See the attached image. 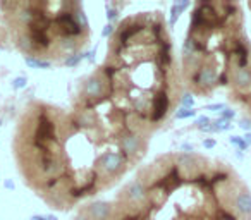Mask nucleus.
I'll list each match as a JSON object with an SVG mask.
<instances>
[{"mask_svg":"<svg viewBox=\"0 0 251 220\" xmlns=\"http://www.w3.org/2000/svg\"><path fill=\"white\" fill-rule=\"evenodd\" d=\"M148 148L150 140L121 133L91 110L45 100L23 107L11 140L23 184L57 212H71L117 186Z\"/></svg>","mask_w":251,"mask_h":220,"instance_id":"nucleus-1","label":"nucleus"},{"mask_svg":"<svg viewBox=\"0 0 251 220\" xmlns=\"http://www.w3.org/2000/svg\"><path fill=\"white\" fill-rule=\"evenodd\" d=\"M182 98L164 12L143 11L112 29L103 60L79 81L71 105L91 110L121 133L151 140Z\"/></svg>","mask_w":251,"mask_h":220,"instance_id":"nucleus-2","label":"nucleus"},{"mask_svg":"<svg viewBox=\"0 0 251 220\" xmlns=\"http://www.w3.org/2000/svg\"><path fill=\"white\" fill-rule=\"evenodd\" d=\"M91 43V26L81 2L7 0L0 2V49L26 60L66 66Z\"/></svg>","mask_w":251,"mask_h":220,"instance_id":"nucleus-3","label":"nucleus"},{"mask_svg":"<svg viewBox=\"0 0 251 220\" xmlns=\"http://www.w3.org/2000/svg\"><path fill=\"white\" fill-rule=\"evenodd\" d=\"M73 220H147L140 203L121 188L112 199H98L81 205Z\"/></svg>","mask_w":251,"mask_h":220,"instance_id":"nucleus-4","label":"nucleus"},{"mask_svg":"<svg viewBox=\"0 0 251 220\" xmlns=\"http://www.w3.org/2000/svg\"><path fill=\"white\" fill-rule=\"evenodd\" d=\"M234 203H236V210L241 215H250L251 213V196L248 193H239Z\"/></svg>","mask_w":251,"mask_h":220,"instance_id":"nucleus-5","label":"nucleus"},{"mask_svg":"<svg viewBox=\"0 0 251 220\" xmlns=\"http://www.w3.org/2000/svg\"><path fill=\"white\" fill-rule=\"evenodd\" d=\"M234 81H236L237 86H250L251 84V71L246 67H237L236 73H234Z\"/></svg>","mask_w":251,"mask_h":220,"instance_id":"nucleus-6","label":"nucleus"},{"mask_svg":"<svg viewBox=\"0 0 251 220\" xmlns=\"http://www.w3.org/2000/svg\"><path fill=\"white\" fill-rule=\"evenodd\" d=\"M229 141L234 145V147H237V150H239V151L248 150V143L244 141V138H241V136H230Z\"/></svg>","mask_w":251,"mask_h":220,"instance_id":"nucleus-7","label":"nucleus"},{"mask_svg":"<svg viewBox=\"0 0 251 220\" xmlns=\"http://www.w3.org/2000/svg\"><path fill=\"white\" fill-rule=\"evenodd\" d=\"M220 116H222V119L230 121L234 116H236V112H234V110H229V108H227V110H222V112H220Z\"/></svg>","mask_w":251,"mask_h":220,"instance_id":"nucleus-8","label":"nucleus"},{"mask_svg":"<svg viewBox=\"0 0 251 220\" xmlns=\"http://www.w3.org/2000/svg\"><path fill=\"white\" fill-rule=\"evenodd\" d=\"M239 127H243V129H246L248 133H251V121H250V119L239 121Z\"/></svg>","mask_w":251,"mask_h":220,"instance_id":"nucleus-9","label":"nucleus"},{"mask_svg":"<svg viewBox=\"0 0 251 220\" xmlns=\"http://www.w3.org/2000/svg\"><path fill=\"white\" fill-rule=\"evenodd\" d=\"M203 145H205V148H213L215 147V140H205Z\"/></svg>","mask_w":251,"mask_h":220,"instance_id":"nucleus-10","label":"nucleus"},{"mask_svg":"<svg viewBox=\"0 0 251 220\" xmlns=\"http://www.w3.org/2000/svg\"><path fill=\"white\" fill-rule=\"evenodd\" d=\"M208 110H220L222 112V108H224V105L222 103H219V105H210V107H206Z\"/></svg>","mask_w":251,"mask_h":220,"instance_id":"nucleus-11","label":"nucleus"},{"mask_svg":"<svg viewBox=\"0 0 251 220\" xmlns=\"http://www.w3.org/2000/svg\"><path fill=\"white\" fill-rule=\"evenodd\" d=\"M244 141L248 143V147L251 145V133H246V136H244Z\"/></svg>","mask_w":251,"mask_h":220,"instance_id":"nucleus-12","label":"nucleus"},{"mask_svg":"<svg viewBox=\"0 0 251 220\" xmlns=\"http://www.w3.org/2000/svg\"><path fill=\"white\" fill-rule=\"evenodd\" d=\"M250 7H251V2H250Z\"/></svg>","mask_w":251,"mask_h":220,"instance_id":"nucleus-13","label":"nucleus"}]
</instances>
